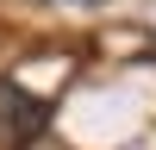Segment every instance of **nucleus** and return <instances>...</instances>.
<instances>
[{"label": "nucleus", "mask_w": 156, "mask_h": 150, "mask_svg": "<svg viewBox=\"0 0 156 150\" xmlns=\"http://www.w3.org/2000/svg\"><path fill=\"white\" fill-rule=\"evenodd\" d=\"M44 131V100L25 94L19 81H0V150H25Z\"/></svg>", "instance_id": "1"}]
</instances>
